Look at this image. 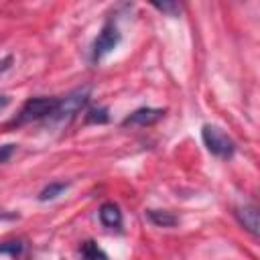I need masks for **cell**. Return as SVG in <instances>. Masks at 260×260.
<instances>
[{
  "label": "cell",
  "mask_w": 260,
  "mask_h": 260,
  "mask_svg": "<svg viewBox=\"0 0 260 260\" xmlns=\"http://www.w3.org/2000/svg\"><path fill=\"white\" fill-rule=\"evenodd\" d=\"M87 100H89V87H81V89H75V91L67 93L65 98H59L57 110L53 112L51 120H55V122H69L75 114H79L85 108Z\"/></svg>",
  "instance_id": "3957f363"
},
{
  "label": "cell",
  "mask_w": 260,
  "mask_h": 260,
  "mask_svg": "<svg viewBox=\"0 0 260 260\" xmlns=\"http://www.w3.org/2000/svg\"><path fill=\"white\" fill-rule=\"evenodd\" d=\"M162 116H165L162 108H138L128 118H124L122 126H150L158 122Z\"/></svg>",
  "instance_id": "5b68a950"
},
{
  "label": "cell",
  "mask_w": 260,
  "mask_h": 260,
  "mask_svg": "<svg viewBox=\"0 0 260 260\" xmlns=\"http://www.w3.org/2000/svg\"><path fill=\"white\" fill-rule=\"evenodd\" d=\"M146 215L158 228H173L177 223V215H173L171 211H165V209H148Z\"/></svg>",
  "instance_id": "ba28073f"
},
{
  "label": "cell",
  "mask_w": 260,
  "mask_h": 260,
  "mask_svg": "<svg viewBox=\"0 0 260 260\" xmlns=\"http://www.w3.org/2000/svg\"><path fill=\"white\" fill-rule=\"evenodd\" d=\"M79 254H81V260H108V254L93 240L83 242L79 248Z\"/></svg>",
  "instance_id": "9c48e42d"
},
{
  "label": "cell",
  "mask_w": 260,
  "mask_h": 260,
  "mask_svg": "<svg viewBox=\"0 0 260 260\" xmlns=\"http://www.w3.org/2000/svg\"><path fill=\"white\" fill-rule=\"evenodd\" d=\"M6 104H8V98H6V95H0V110H2Z\"/></svg>",
  "instance_id": "9a60e30c"
},
{
  "label": "cell",
  "mask_w": 260,
  "mask_h": 260,
  "mask_svg": "<svg viewBox=\"0 0 260 260\" xmlns=\"http://www.w3.org/2000/svg\"><path fill=\"white\" fill-rule=\"evenodd\" d=\"M22 242L20 240H10V242H2L0 244V254H8V256H18L22 252Z\"/></svg>",
  "instance_id": "7c38bea8"
},
{
  "label": "cell",
  "mask_w": 260,
  "mask_h": 260,
  "mask_svg": "<svg viewBox=\"0 0 260 260\" xmlns=\"http://www.w3.org/2000/svg\"><path fill=\"white\" fill-rule=\"evenodd\" d=\"M14 150H16V144H2V146H0V165L6 162V160L12 156Z\"/></svg>",
  "instance_id": "5bb4252c"
},
{
  "label": "cell",
  "mask_w": 260,
  "mask_h": 260,
  "mask_svg": "<svg viewBox=\"0 0 260 260\" xmlns=\"http://www.w3.org/2000/svg\"><path fill=\"white\" fill-rule=\"evenodd\" d=\"M59 98H28L24 106L20 108L18 118L14 120L16 124H26V122H37L43 118H51L53 112L57 110Z\"/></svg>",
  "instance_id": "7a4b0ae2"
},
{
  "label": "cell",
  "mask_w": 260,
  "mask_h": 260,
  "mask_svg": "<svg viewBox=\"0 0 260 260\" xmlns=\"http://www.w3.org/2000/svg\"><path fill=\"white\" fill-rule=\"evenodd\" d=\"M152 6H154L156 10H160V12H167L169 16H179L181 10H183V4H179V2H162V4L154 2Z\"/></svg>",
  "instance_id": "4fadbf2b"
},
{
  "label": "cell",
  "mask_w": 260,
  "mask_h": 260,
  "mask_svg": "<svg viewBox=\"0 0 260 260\" xmlns=\"http://www.w3.org/2000/svg\"><path fill=\"white\" fill-rule=\"evenodd\" d=\"M69 187V183H63V181H57V183H49L43 191H41V195H39V199L41 201H51V199H55V197H59L65 189Z\"/></svg>",
  "instance_id": "30bf717a"
},
{
  "label": "cell",
  "mask_w": 260,
  "mask_h": 260,
  "mask_svg": "<svg viewBox=\"0 0 260 260\" xmlns=\"http://www.w3.org/2000/svg\"><path fill=\"white\" fill-rule=\"evenodd\" d=\"M120 43V32L116 28L114 22H106L98 35V39L93 41V51H91V59L93 61H100L104 59L108 53H112Z\"/></svg>",
  "instance_id": "277c9868"
},
{
  "label": "cell",
  "mask_w": 260,
  "mask_h": 260,
  "mask_svg": "<svg viewBox=\"0 0 260 260\" xmlns=\"http://www.w3.org/2000/svg\"><path fill=\"white\" fill-rule=\"evenodd\" d=\"M108 120H110V114H108V108H104V106L89 108L87 114H85V122L87 124H106Z\"/></svg>",
  "instance_id": "8fae6325"
},
{
  "label": "cell",
  "mask_w": 260,
  "mask_h": 260,
  "mask_svg": "<svg viewBox=\"0 0 260 260\" xmlns=\"http://www.w3.org/2000/svg\"><path fill=\"white\" fill-rule=\"evenodd\" d=\"M201 138H203L205 148H207L211 154L219 156V158H232V154L236 152L234 140H232L219 126L203 124V128H201Z\"/></svg>",
  "instance_id": "6da1fadb"
},
{
  "label": "cell",
  "mask_w": 260,
  "mask_h": 260,
  "mask_svg": "<svg viewBox=\"0 0 260 260\" xmlns=\"http://www.w3.org/2000/svg\"><path fill=\"white\" fill-rule=\"evenodd\" d=\"M100 219L106 228H120L122 225V211L116 203H104L100 207Z\"/></svg>",
  "instance_id": "52a82bcc"
},
{
  "label": "cell",
  "mask_w": 260,
  "mask_h": 260,
  "mask_svg": "<svg viewBox=\"0 0 260 260\" xmlns=\"http://www.w3.org/2000/svg\"><path fill=\"white\" fill-rule=\"evenodd\" d=\"M236 219L238 223L248 230L252 236H258V225H260V215H258V209L256 205H242V207H236Z\"/></svg>",
  "instance_id": "8992f818"
}]
</instances>
